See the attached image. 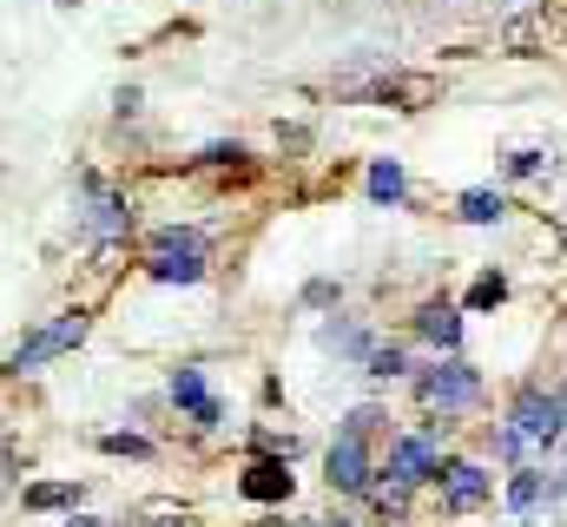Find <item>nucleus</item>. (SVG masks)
<instances>
[{
  "instance_id": "24",
  "label": "nucleus",
  "mask_w": 567,
  "mask_h": 527,
  "mask_svg": "<svg viewBox=\"0 0 567 527\" xmlns=\"http://www.w3.org/2000/svg\"><path fill=\"white\" fill-rule=\"evenodd\" d=\"M555 395H561V409H567V390H555Z\"/></svg>"
},
{
  "instance_id": "19",
  "label": "nucleus",
  "mask_w": 567,
  "mask_h": 527,
  "mask_svg": "<svg viewBox=\"0 0 567 527\" xmlns=\"http://www.w3.org/2000/svg\"><path fill=\"white\" fill-rule=\"evenodd\" d=\"M100 448H106V455H133V462L152 455V442H145V435H100Z\"/></svg>"
},
{
  "instance_id": "10",
  "label": "nucleus",
  "mask_w": 567,
  "mask_h": 527,
  "mask_svg": "<svg viewBox=\"0 0 567 527\" xmlns=\"http://www.w3.org/2000/svg\"><path fill=\"white\" fill-rule=\"evenodd\" d=\"M290 488H297V475H290L284 455H258V462L238 475V495H245V502H290Z\"/></svg>"
},
{
  "instance_id": "9",
  "label": "nucleus",
  "mask_w": 567,
  "mask_h": 527,
  "mask_svg": "<svg viewBox=\"0 0 567 527\" xmlns=\"http://www.w3.org/2000/svg\"><path fill=\"white\" fill-rule=\"evenodd\" d=\"M165 395H172V409H185L198 428H218V422H225V402L205 390V370H192V363H185V370H172V390H165Z\"/></svg>"
},
{
  "instance_id": "21",
  "label": "nucleus",
  "mask_w": 567,
  "mask_h": 527,
  "mask_svg": "<svg viewBox=\"0 0 567 527\" xmlns=\"http://www.w3.org/2000/svg\"><path fill=\"white\" fill-rule=\"evenodd\" d=\"M522 442H528L522 428H495V455H508V462H515V455H522Z\"/></svg>"
},
{
  "instance_id": "17",
  "label": "nucleus",
  "mask_w": 567,
  "mask_h": 527,
  "mask_svg": "<svg viewBox=\"0 0 567 527\" xmlns=\"http://www.w3.org/2000/svg\"><path fill=\"white\" fill-rule=\"evenodd\" d=\"M363 370H370L377 383H390V376H403V370H410V350H403V343H377V350L363 356Z\"/></svg>"
},
{
  "instance_id": "5",
  "label": "nucleus",
  "mask_w": 567,
  "mask_h": 527,
  "mask_svg": "<svg viewBox=\"0 0 567 527\" xmlns=\"http://www.w3.org/2000/svg\"><path fill=\"white\" fill-rule=\"evenodd\" d=\"M508 428H522L528 442H555L567 428V409L555 390H542V383H522L515 390V409H508Z\"/></svg>"
},
{
  "instance_id": "16",
  "label": "nucleus",
  "mask_w": 567,
  "mask_h": 527,
  "mask_svg": "<svg viewBox=\"0 0 567 527\" xmlns=\"http://www.w3.org/2000/svg\"><path fill=\"white\" fill-rule=\"evenodd\" d=\"M323 350H343V356H370L377 343H370V330H357V323H323Z\"/></svg>"
},
{
  "instance_id": "6",
  "label": "nucleus",
  "mask_w": 567,
  "mask_h": 527,
  "mask_svg": "<svg viewBox=\"0 0 567 527\" xmlns=\"http://www.w3.org/2000/svg\"><path fill=\"white\" fill-rule=\"evenodd\" d=\"M126 231H133V205H126V192H106V185H93V178H86L80 238H86V245H113V238H126Z\"/></svg>"
},
{
  "instance_id": "18",
  "label": "nucleus",
  "mask_w": 567,
  "mask_h": 527,
  "mask_svg": "<svg viewBox=\"0 0 567 527\" xmlns=\"http://www.w3.org/2000/svg\"><path fill=\"white\" fill-rule=\"evenodd\" d=\"M502 297H508V277H502V270H482L475 290H468V310H495Z\"/></svg>"
},
{
  "instance_id": "22",
  "label": "nucleus",
  "mask_w": 567,
  "mask_h": 527,
  "mask_svg": "<svg viewBox=\"0 0 567 527\" xmlns=\"http://www.w3.org/2000/svg\"><path fill=\"white\" fill-rule=\"evenodd\" d=\"M60 527H106V521H93V515H66Z\"/></svg>"
},
{
  "instance_id": "1",
  "label": "nucleus",
  "mask_w": 567,
  "mask_h": 527,
  "mask_svg": "<svg viewBox=\"0 0 567 527\" xmlns=\"http://www.w3.org/2000/svg\"><path fill=\"white\" fill-rule=\"evenodd\" d=\"M205 258H212V245L192 225H165L145 238V277H158V283H198Z\"/></svg>"
},
{
  "instance_id": "12",
  "label": "nucleus",
  "mask_w": 567,
  "mask_h": 527,
  "mask_svg": "<svg viewBox=\"0 0 567 527\" xmlns=\"http://www.w3.org/2000/svg\"><path fill=\"white\" fill-rule=\"evenodd\" d=\"M363 185H370V205H403V192H410V178H403V165H396V158H377Z\"/></svg>"
},
{
  "instance_id": "23",
  "label": "nucleus",
  "mask_w": 567,
  "mask_h": 527,
  "mask_svg": "<svg viewBox=\"0 0 567 527\" xmlns=\"http://www.w3.org/2000/svg\"><path fill=\"white\" fill-rule=\"evenodd\" d=\"M310 527H350V521H310Z\"/></svg>"
},
{
  "instance_id": "20",
  "label": "nucleus",
  "mask_w": 567,
  "mask_h": 527,
  "mask_svg": "<svg viewBox=\"0 0 567 527\" xmlns=\"http://www.w3.org/2000/svg\"><path fill=\"white\" fill-rule=\"evenodd\" d=\"M542 158H548V152H508V178H528V172H542Z\"/></svg>"
},
{
  "instance_id": "8",
  "label": "nucleus",
  "mask_w": 567,
  "mask_h": 527,
  "mask_svg": "<svg viewBox=\"0 0 567 527\" xmlns=\"http://www.w3.org/2000/svg\"><path fill=\"white\" fill-rule=\"evenodd\" d=\"M435 482H442V508H449V515H475V508L495 495V475H488L482 462H449Z\"/></svg>"
},
{
  "instance_id": "15",
  "label": "nucleus",
  "mask_w": 567,
  "mask_h": 527,
  "mask_svg": "<svg viewBox=\"0 0 567 527\" xmlns=\"http://www.w3.org/2000/svg\"><path fill=\"white\" fill-rule=\"evenodd\" d=\"M455 218H462V225H502V218H508V205H502V192H462Z\"/></svg>"
},
{
  "instance_id": "3",
  "label": "nucleus",
  "mask_w": 567,
  "mask_h": 527,
  "mask_svg": "<svg viewBox=\"0 0 567 527\" xmlns=\"http://www.w3.org/2000/svg\"><path fill=\"white\" fill-rule=\"evenodd\" d=\"M86 330H93V317H86V310H60L53 323H40V330H27V337L13 343V356H7V370H13V376H33V370H47L53 356H66V350H80V343H86Z\"/></svg>"
},
{
  "instance_id": "13",
  "label": "nucleus",
  "mask_w": 567,
  "mask_h": 527,
  "mask_svg": "<svg viewBox=\"0 0 567 527\" xmlns=\"http://www.w3.org/2000/svg\"><path fill=\"white\" fill-rule=\"evenodd\" d=\"M73 502H80V482H33V488L20 495L27 515H53V508H73Z\"/></svg>"
},
{
  "instance_id": "7",
  "label": "nucleus",
  "mask_w": 567,
  "mask_h": 527,
  "mask_svg": "<svg viewBox=\"0 0 567 527\" xmlns=\"http://www.w3.org/2000/svg\"><path fill=\"white\" fill-rule=\"evenodd\" d=\"M377 475H390L396 488H416V482H429V475H442V448H435V435H396L390 442V462L377 468Z\"/></svg>"
},
{
  "instance_id": "4",
  "label": "nucleus",
  "mask_w": 567,
  "mask_h": 527,
  "mask_svg": "<svg viewBox=\"0 0 567 527\" xmlns=\"http://www.w3.org/2000/svg\"><path fill=\"white\" fill-rule=\"evenodd\" d=\"M323 482H330V488H343V495H363V488L377 482L370 435H357V428H337V442H330V455H323Z\"/></svg>"
},
{
  "instance_id": "14",
  "label": "nucleus",
  "mask_w": 567,
  "mask_h": 527,
  "mask_svg": "<svg viewBox=\"0 0 567 527\" xmlns=\"http://www.w3.org/2000/svg\"><path fill=\"white\" fill-rule=\"evenodd\" d=\"M542 502H548V475H542V468H515V475H508V508L528 515V508H542Z\"/></svg>"
},
{
  "instance_id": "11",
  "label": "nucleus",
  "mask_w": 567,
  "mask_h": 527,
  "mask_svg": "<svg viewBox=\"0 0 567 527\" xmlns=\"http://www.w3.org/2000/svg\"><path fill=\"white\" fill-rule=\"evenodd\" d=\"M416 337H423L429 350L455 356V350H462V310H455V303H442V297H429L423 310H416Z\"/></svg>"
},
{
  "instance_id": "2",
  "label": "nucleus",
  "mask_w": 567,
  "mask_h": 527,
  "mask_svg": "<svg viewBox=\"0 0 567 527\" xmlns=\"http://www.w3.org/2000/svg\"><path fill=\"white\" fill-rule=\"evenodd\" d=\"M416 402H423L429 415H468L482 402V370L462 363V356H435L416 376Z\"/></svg>"
}]
</instances>
